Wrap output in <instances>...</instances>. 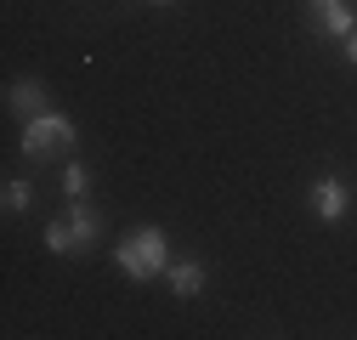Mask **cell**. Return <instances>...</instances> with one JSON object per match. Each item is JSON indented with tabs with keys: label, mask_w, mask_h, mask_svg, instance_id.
Listing matches in <instances>:
<instances>
[{
	"label": "cell",
	"mask_w": 357,
	"mask_h": 340,
	"mask_svg": "<svg viewBox=\"0 0 357 340\" xmlns=\"http://www.w3.org/2000/svg\"><path fill=\"white\" fill-rule=\"evenodd\" d=\"M114 261H119V272H125L130 284H153V278L170 267V238H165V227H137V233L114 249Z\"/></svg>",
	"instance_id": "obj_1"
},
{
	"label": "cell",
	"mask_w": 357,
	"mask_h": 340,
	"mask_svg": "<svg viewBox=\"0 0 357 340\" xmlns=\"http://www.w3.org/2000/svg\"><path fill=\"white\" fill-rule=\"evenodd\" d=\"M63 148H74V119H63V114H34V119H23V153L29 159H57Z\"/></svg>",
	"instance_id": "obj_2"
},
{
	"label": "cell",
	"mask_w": 357,
	"mask_h": 340,
	"mask_svg": "<svg viewBox=\"0 0 357 340\" xmlns=\"http://www.w3.org/2000/svg\"><path fill=\"white\" fill-rule=\"evenodd\" d=\"M306 204L318 210V222H346V210H351V187L340 176H318L306 193Z\"/></svg>",
	"instance_id": "obj_3"
},
{
	"label": "cell",
	"mask_w": 357,
	"mask_h": 340,
	"mask_svg": "<svg viewBox=\"0 0 357 340\" xmlns=\"http://www.w3.org/2000/svg\"><path fill=\"white\" fill-rule=\"evenodd\" d=\"M306 12H312V23H318V34H329V40H346L357 29L351 0H306Z\"/></svg>",
	"instance_id": "obj_4"
},
{
	"label": "cell",
	"mask_w": 357,
	"mask_h": 340,
	"mask_svg": "<svg viewBox=\"0 0 357 340\" xmlns=\"http://www.w3.org/2000/svg\"><path fill=\"white\" fill-rule=\"evenodd\" d=\"M6 108H12L17 119H34V114H46V91H40L34 79H17L12 91H6Z\"/></svg>",
	"instance_id": "obj_5"
},
{
	"label": "cell",
	"mask_w": 357,
	"mask_h": 340,
	"mask_svg": "<svg viewBox=\"0 0 357 340\" xmlns=\"http://www.w3.org/2000/svg\"><path fill=\"white\" fill-rule=\"evenodd\" d=\"M165 278H170V289L182 295V301H193V295L204 289V261H170Z\"/></svg>",
	"instance_id": "obj_6"
},
{
	"label": "cell",
	"mask_w": 357,
	"mask_h": 340,
	"mask_svg": "<svg viewBox=\"0 0 357 340\" xmlns=\"http://www.w3.org/2000/svg\"><path fill=\"white\" fill-rule=\"evenodd\" d=\"M68 227H74V244H79V249H91V244H97V233H102L97 210H85L79 199H74V210H68Z\"/></svg>",
	"instance_id": "obj_7"
},
{
	"label": "cell",
	"mask_w": 357,
	"mask_h": 340,
	"mask_svg": "<svg viewBox=\"0 0 357 340\" xmlns=\"http://www.w3.org/2000/svg\"><path fill=\"white\" fill-rule=\"evenodd\" d=\"M46 249H52V255H74V249H79V244H74V227H68V216L46 227Z\"/></svg>",
	"instance_id": "obj_8"
},
{
	"label": "cell",
	"mask_w": 357,
	"mask_h": 340,
	"mask_svg": "<svg viewBox=\"0 0 357 340\" xmlns=\"http://www.w3.org/2000/svg\"><path fill=\"white\" fill-rule=\"evenodd\" d=\"M29 199H34V187H29L23 176H12V182H6V216H23Z\"/></svg>",
	"instance_id": "obj_9"
},
{
	"label": "cell",
	"mask_w": 357,
	"mask_h": 340,
	"mask_svg": "<svg viewBox=\"0 0 357 340\" xmlns=\"http://www.w3.org/2000/svg\"><path fill=\"white\" fill-rule=\"evenodd\" d=\"M63 187H68V199H85V187H91V170H85V164H68V170H63Z\"/></svg>",
	"instance_id": "obj_10"
},
{
	"label": "cell",
	"mask_w": 357,
	"mask_h": 340,
	"mask_svg": "<svg viewBox=\"0 0 357 340\" xmlns=\"http://www.w3.org/2000/svg\"><path fill=\"white\" fill-rule=\"evenodd\" d=\"M340 57H346V63H357V29H351V34L340 40Z\"/></svg>",
	"instance_id": "obj_11"
},
{
	"label": "cell",
	"mask_w": 357,
	"mask_h": 340,
	"mask_svg": "<svg viewBox=\"0 0 357 340\" xmlns=\"http://www.w3.org/2000/svg\"><path fill=\"white\" fill-rule=\"evenodd\" d=\"M153 6H176V0H153Z\"/></svg>",
	"instance_id": "obj_12"
}]
</instances>
